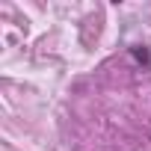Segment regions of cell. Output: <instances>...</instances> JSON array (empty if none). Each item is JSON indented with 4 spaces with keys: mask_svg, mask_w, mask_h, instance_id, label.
<instances>
[{
    "mask_svg": "<svg viewBox=\"0 0 151 151\" xmlns=\"http://www.w3.org/2000/svg\"><path fill=\"white\" fill-rule=\"evenodd\" d=\"M133 56H136L139 62H151V53H148L142 45H136V47H133Z\"/></svg>",
    "mask_w": 151,
    "mask_h": 151,
    "instance_id": "obj_1",
    "label": "cell"
}]
</instances>
